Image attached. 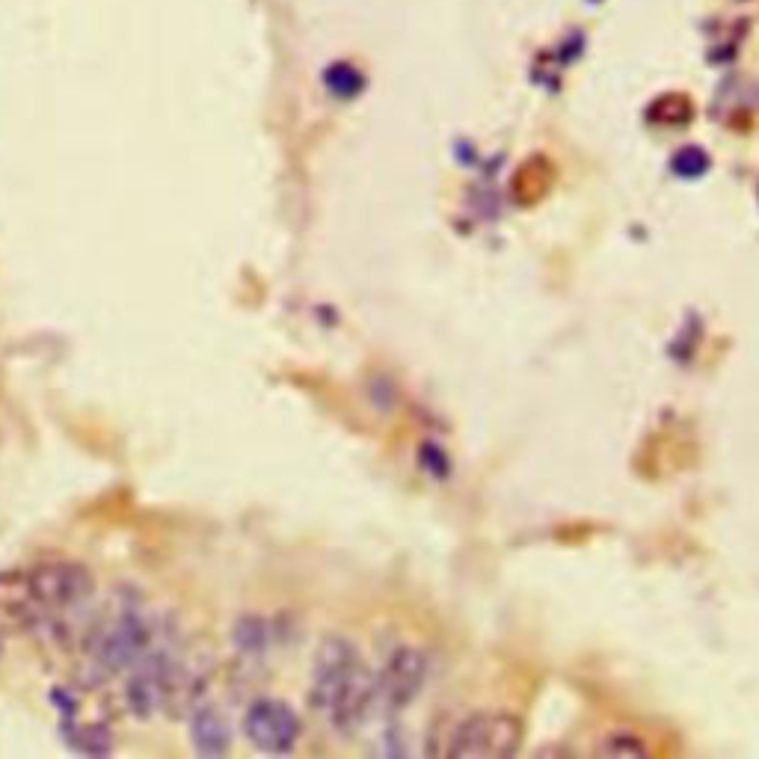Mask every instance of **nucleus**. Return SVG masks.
I'll return each instance as SVG.
<instances>
[{
	"mask_svg": "<svg viewBox=\"0 0 759 759\" xmlns=\"http://www.w3.org/2000/svg\"><path fill=\"white\" fill-rule=\"evenodd\" d=\"M63 739L75 754L84 757H107L113 751V739L110 730L101 724H63Z\"/></svg>",
	"mask_w": 759,
	"mask_h": 759,
	"instance_id": "9",
	"label": "nucleus"
},
{
	"mask_svg": "<svg viewBox=\"0 0 759 759\" xmlns=\"http://www.w3.org/2000/svg\"><path fill=\"white\" fill-rule=\"evenodd\" d=\"M424 679H427V659L422 650H413V647L395 650L386 668L374 676L377 703L389 712L407 709L422 694Z\"/></svg>",
	"mask_w": 759,
	"mask_h": 759,
	"instance_id": "6",
	"label": "nucleus"
},
{
	"mask_svg": "<svg viewBox=\"0 0 759 759\" xmlns=\"http://www.w3.org/2000/svg\"><path fill=\"white\" fill-rule=\"evenodd\" d=\"M706 167H709V158L700 149H694V146L682 149L674 158V169L679 175H685V178H694V175L706 172Z\"/></svg>",
	"mask_w": 759,
	"mask_h": 759,
	"instance_id": "13",
	"label": "nucleus"
},
{
	"mask_svg": "<svg viewBox=\"0 0 759 759\" xmlns=\"http://www.w3.org/2000/svg\"><path fill=\"white\" fill-rule=\"evenodd\" d=\"M324 84L338 98H350V95H356L362 89V75L353 66H347V63H336V66L327 69Z\"/></svg>",
	"mask_w": 759,
	"mask_h": 759,
	"instance_id": "11",
	"label": "nucleus"
},
{
	"mask_svg": "<svg viewBox=\"0 0 759 759\" xmlns=\"http://www.w3.org/2000/svg\"><path fill=\"white\" fill-rule=\"evenodd\" d=\"M158 641L155 623L134 605H119L89 626L86 656L98 676L131 671V665Z\"/></svg>",
	"mask_w": 759,
	"mask_h": 759,
	"instance_id": "2",
	"label": "nucleus"
},
{
	"mask_svg": "<svg viewBox=\"0 0 759 759\" xmlns=\"http://www.w3.org/2000/svg\"><path fill=\"white\" fill-rule=\"evenodd\" d=\"M519 721L505 712H475L460 721L445 754L457 759H502L519 748Z\"/></svg>",
	"mask_w": 759,
	"mask_h": 759,
	"instance_id": "3",
	"label": "nucleus"
},
{
	"mask_svg": "<svg viewBox=\"0 0 759 759\" xmlns=\"http://www.w3.org/2000/svg\"><path fill=\"white\" fill-rule=\"evenodd\" d=\"M190 742L199 757H223L232 745L229 718L217 706H196L190 712Z\"/></svg>",
	"mask_w": 759,
	"mask_h": 759,
	"instance_id": "7",
	"label": "nucleus"
},
{
	"mask_svg": "<svg viewBox=\"0 0 759 759\" xmlns=\"http://www.w3.org/2000/svg\"><path fill=\"white\" fill-rule=\"evenodd\" d=\"M0 611L18 620H39L33 593L27 585V570H3L0 573Z\"/></svg>",
	"mask_w": 759,
	"mask_h": 759,
	"instance_id": "8",
	"label": "nucleus"
},
{
	"mask_svg": "<svg viewBox=\"0 0 759 759\" xmlns=\"http://www.w3.org/2000/svg\"><path fill=\"white\" fill-rule=\"evenodd\" d=\"M232 638H235V647H241L244 653H258V650H264V644H267V626H264L261 617L244 614V617L235 623Z\"/></svg>",
	"mask_w": 759,
	"mask_h": 759,
	"instance_id": "10",
	"label": "nucleus"
},
{
	"mask_svg": "<svg viewBox=\"0 0 759 759\" xmlns=\"http://www.w3.org/2000/svg\"><path fill=\"white\" fill-rule=\"evenodd\" d=\"M244 733L261 754H288L300 739V718L288 703L264 697L247 709Z\"/></svg>",
	"mask_w": 759,
	"mask_h": 759,
	"instance_id": "5",
	"label": "nucleus"
},
{
	"mask_svg": "<svg viewBox=\"0 0 759 759\" xmlns=\"http://www.w3.org/2000/svg\"><path fill=\"white\" fill-rule=\"evenodd\" d=\"M27 585L33 593L39 620L72 611L92 596L89 570L84 564H72V561H48V564L30 567L27 570Z\"/></svg>",
	"mask_w": 759,
	"mask_h": 759,
	"instance_id": "4",
	"label": "nucleus"
},
{
	"mask_svg": "<svg viewBox=\"0 0 759 759\" xmlns=\"http://www.w3.org/2000/svg\"><path fill=\"white\" fill-rule=\"evenodd\" d=\"M599 754H605V757H644L647 748H644V742H638V736L611 733L608 739H602Z\"/></svg>",
	"mask_w": 759,
	"mask_h": 759,
	"instance_id": "12",
	"label": "nucleus"
},
{
	"mask_svg": "<svg viewBox=\"0 0 759 759\" xmlns=\"http://www.w3.org/2000/svg\"><path fill=\"white\" fill-rule=\"evenodd\" d=\"M312 706L341 736L359 730L377 706L374 674L365 668L350 641L327 638L318 647L312 668Z\"/></svg>",
	"mask_w": 759,
	"mask_h": 759,
	"instance_id": "1",
	"label": "nucleus"
}]
</instances>
